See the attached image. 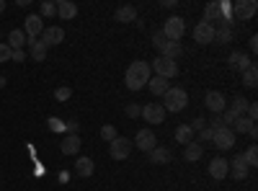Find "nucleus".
<instances>
[{
	"label": "nucleus",
	"mask_w": 258,
	"mask_h": 191,
	"mask_svg": "<svg viewBox=\"0 0 258 191\" xmlns=\"http://www.w3.org/2000/svg\"><path fill=\"white\" fill-rule=\"evenodd\" d=\"M245 109H248V101L238 96V98H235V101L230 103V109H227V111H232L235 116H243V114H245Z\"/></svg>",
	"instance_id": "nucleus-32"
},
{
	"label": "nucleus",
	"mask_w": 258,
	"mask_h": 191,
	"mask_svg": "<svg viewBox=\"0 0 258 191\" xmlns=\"http://www.w3.org/2000/svg\"><path fill=\"white\" fill-rule=\"evenodd\" d=\"M207 126H212V130H220V126H222V119H220V114H214V116H212V121H209Z\"/></svg>",
	"instance_id": "nucleus-46"
},
{
	"label": "nucleus",
	"mask_w": 258,
	"mask_h": 191,
	"mask_svg": "<svg viewBox=\"0 0 258 191\" xmlns=\"http://www.w3.org/2000/svg\"><path fill=\"white\" fill-rule=\"evenodd\" d=\"M41 31H44V18H41V16H36V13L26 16L24 34H26L29 39H39V36H41Z\"/></svg>",
	"instance_id": "nucleus-13"
},
{
	"label": "nucleus",
	"mask_w": 258,
	"mask_h": 191,
	"mask_svg": "<svg viewBox=\"0 0 258 191\" xmlns=\"http://www.w3.org/2000/svg\"><path fill=\"white\" fill-rule=\"evenodd\" d=\"M47 124H49V130H52V132H62V130H64V121H59V119H54V116H52Z\"/></svg>",
	"instance_id": "nucleus-41"
},
{
	"label": "nucleus",
	"mask_w": 258,
	"mask_h": 191,
	"mask_svg": "<svg viewBox=\"0 0 258 191\" xmlns=\"http://www.w3.org/2000/svg\"><path fill=\"white\" fill-rule=\"evenodd\" d=\"M11 52H13V49H11L8 44H3V41H0V62H8V59H11Z\"/></svg>",
	"instance_id": "nucleus-40"
},
{
	"label": "nucleus",
	"mask_w": 258,
	"mask_h": 191,
	"mask_svg": "<svg viewBox=\"0 0 258 191\" xmlns=\"http://www.w3.org/2000/svg\"><path fill=\"white\" fill-rule=\"evenodd\" d=\"M194 39H197V44H212L214 41V26L207 24V21H199V24L194 26Z\"/></svg>",
	"instance_id": "nucleus-14"
},
{
	"label": "nucleus",
	"mask_w": 258,
	"mask_h": 191,
	"mask_svg": "<svg viewBox=\"0 0 258 191\" xmlns=\"http://www.w3.org/2000/svg\"><path fill=\"white\" fill-rule=\"evenodd\" d=\"M258 49V36H250V52Z\"/></svg>",
	"instance_id": "nucleus-47"
},
{
	"label": "nucleus",
	"mask_w": 258,
	"mask_h": 191,
	"mask_svg": "<svg viewBox=\"0 0 258 191\" xmlns=\"http://www.w3.org/2000/svg\"><path fill=\"white\" fill-rule=\"evenodd\" d=\"M227 62H230V68H235V70H248L253 62H250V57L248 54H243V52H232L230 57H227Z\"/></svg>",
	"instance_id": "nucleus-19"
},
{
	"label": "nucleus",
	"mask_w": 258,
	"mask_h": 191,
	"mask_svg": "<svg viewBox=\"0 0 258 191\" xmlns=\"http://www.w3.org/2000/svg\"><path fill=\"white\" fill-rule=\"evenodd\" d=\"M220 119H222V126H232V121L238 119V116H235L232 111H227V109H225V111L220 114Z\"/></svg>",
	"instance_id": "nucleus-38"
},
{
	"label": "nucleus",
	"mask_w": 258,
	"mask_h": 191,
	"mask_svg": "<svg viewBox=\"0 0 258 191\" xmlns=\"http://www.w3.org/2000/svg\"><path fill=\"white\" fill-rule=\"evenodd\" d=\"M248 135H250V137H253V140H255V137H258V126H255V124H253V126H250V132H248Z\"/></svg>",
	"instance_id": "nucleus-48"
},
{
	"label": "nucleus",
	"mask_w": 258,
	"mask_h": 191,
	"mask_svg": "<svg viewBox=\"0 0 258 191\" xmlns=\"http://www.w3.org/2000/svg\"><path fill=\"white\" fill-rule=\"evenodd\" d=\"M240 155H243V160H245V165H248V168L258 165V147H255V145H250L248 150H245V153H240Z\"/></svg>",
	"instance_id": "nucleus-33"
},
{
	"label": "nucleus",
	"mask_w": 258,
	"mask_h": 191,
	"mask_svg": "<svg viewBox=\"0 0 258 191\" xmlns=\"http://www.w3.org/2000/svg\"><path fill=\"white\" fill-rule=\"evenodd\" d=\"M132 140H126V137H116L114 142H109V153L114 160H126L129 153H132Z\"/></svg>",
	"instance_id": "nucleus-8"
},
{
	"label": "nucleus",
	"mask_w": 258,
	"mask_h": 191,
	"mask_svg": "<svg viewBox=\"0 0 258 191\" xmlns=\"http://www.w3.org/2000/svg\"><path fill=\"white\" fill-rule=\"evenodd\" d=\"M142 116H145L147 124H163V119H165V109H163L160 103H147L145 109H142Z\"/></svg>",
	"instance_id": "nucleus-16"
},
{
	"label": "nucleus",
	"mask_w": 258,
	"mask_h": 191,
	"mask_svg": "<svg viewBox=\"0 0 258 191\" xmlns=\"http://www.w3.org/2000/svg\"><path fill=\"white\" fill-rule=\"evenodd\" d=\"M204 21L207 24H214V21H222V26L232 24V16H230V3H207L204 6Z\"/></svg>",
	"instance_id": "nucleus-3"
},
{
	"label": "nucleus",
	"mask_w": 258,
	"mask_h": 191,
	"mask_svg": "<svg viewBox=\"0 0 258 191\" xmlns=\"http://www.w3.org/2000/svg\"><path fill=\"white\" fill-rule=\"evenodd\" d=\"M24 44H26L24 29H13V31L8 34V47H11V49H24Z\"/></svg>",
	"instance_id": "nucleus-26"
},
{
	"label": "nucleus",
	"mask_w": 258,
	"mask_h": 191,
	"mask_svg": "<svg viewBox=\"0 0 258 191\" xmlns=\"http://www.w3.org/2000/svg\"><path fill=\"white\" fill-rule=\"evenodd\" d=\"M150 70H155L158 78L170 80V78H176V75H178V62H176V59H170V57H158L153 65H150Z\"/></svg>",
	"instance_id": "nucleus-5"
},
{
	"label": "nucleus",
	"mask_w": 258,
	"mask_h": 191,
	"mask_svg": "<svg viewBox=\"0 0 258 191\" xmlns=\"http://www.w3.org/2000/svg\"><path fill=\"white\" fill-rule=\"evenodd\" d=\"M243 83L248 88H255L258 86V70H255V65H250L248 70H243Z\"/></svg>",
	"instance_id": "nucleus-30"
},
{
	"label": "nucleus",
	"mask_w": 258,
	"mask_h": 191,
	"mask_svg": "<svg viewBox=\"0 0 258 191\" xmlns=\"http://www.w3.org/2000/svg\"><path fill=\"white\" fill-rule=\"evenodd\" d=\"M212 145L217 147V150H230V147H235V135H232L230 126H220V130H214Z\"/></svg>",
	"instance_id": "nucleus-9"
},
{
	"label": "nucleus",
	"mask_w": 258,
	"mask_h": 191,
	"mask_svg": "<svg viewBox=\"0 0 258 191\" xmlns=\"http://www.w3.org/2000/svg\"><path fill=\"white\" fill-rule=\"evenodd\" d=\"M11 59H13V62H24V59H26V52H24V49H13V52H11Z\"/></svg>",
	"instance_id": "nucleus-43"
},
{
	"label": "nucleus",
	"mask_w": 258,
	"mask_h": 191,
	"mask_svg": "<svg viewBox=\"0 0 258 191\" xmlns=\"http://www.w3.org/2000/svg\"><path fill=\"white\" fill-rule=\"evenodd\" d=\"M212 137H214V130H212V126H204V130H202V140L212 142Z\"/></svg>",
	"instance_id": "nucleus-45"
},
{
	"label": "nucleus",
	"mask_w": 258,
	"mask_h": 191,
	"mask_svg": "<svg viewBox=\"0 0 258 191\" xmlns=\"http://www.w3.org/2000/svg\"><path fill=\"white\" fill-rule=\"evenodd\" d=\"M26 44H29V54L34 62H44L47 59V47L41 44L39 39H26Z\"/></svg>",
	"instance_id": "nucleus-18"
},
{
	"label": "nucleus",
	"mask_w": 258,
	"mask_h": 191,
	"mask_svg": "<svg viewBox=\"0 0 258 191\" xmlns=\"http://www.w3.org/2000/svg\"><path fill=\"white\" fill-rule=\"evenodd\" d=\"M255 11H258L255 0H235V3L230 6V16L240 18V21H248V18H253V16H255Z\"/></svg>",
	"instance_id": "nucleus-7"
},
{
	"label": "nucleus",
	"mask_w": 258,
	"mask_h": 191,
	"mask_svg": "<svg viewBox=\"0 0 258 191\" xmlns=\"http://www.w3.org/2000/svg\"><path fill=\"white\" fill-rule=\"evenodd\" d=\"M150 163H155V165H165L170 163V150H165V147H155V150H150Z\"/></svg>",
	"instance_id": "nucleus-28"
},
{
	"label": "nucleus",
	"mask_w": 258,
	"mask_h": 191,
	"mask_svg": "<svg viewBox=\"0 0 258 191\" xmlns=\"http://www.w3.org/2000/svg\"><path fill=\"white\" fill-rule=\"evenodd\" d=\"M39 11H41V18H52V16H57V3H52V0H44V3L39 6Z\"/></svg>",
	"instance_id": "nucleus-34"
},
{
	"label": "nucleus",
	"mask_w": 258,
	"mask_h": 191,
	"mask_svg": "<svg viewBox=\"0 0 258 191\" xmlns=\"http://www.w3.org/2000/svg\"><path fill=\"white\" fill-rule=\"evenodd\" d=\"M209 176L217 178V181H222V178L227 176V160H225V158H214V160L209 163Z\"/></svg>",
	"instance_id": "nucleus-21"
},
{
	"label": "nucleus",
	"mask_w": 258,
	"mask_h": 191,
	"mask_svg": "<svg viewBox=\"0 0 258 191\" xmlns=\"http://www.w3.org/2000/svg\"><path fill=\"white\" fill-rule=\"evenodd\" d=\"M227 176H232L235 181H243L248 176V165H245L243 155H235L232 160H227Z\"/></svg>",
	"instance_id": "nucleus-15"
},
{
	"label": "nucleus",
	"mask_w": 258,
	"mask_h": 191,
	"mask_svg": "<svg viewBox=\"0 0 258 191\" xmlns=\"http://www.w3.org/2000/svg\"><path fill=\"white\" fill-rule=\"evenodd\" d=\"M204 106H207L212 114H222V111L227 109V101H225V96H222L220 91H209V93L204 96Z\"/></svg>",
	"instance_id": "nucleus-12"
},
{
	"label": "nucleus",
	"mask_w": 258,
	"mask_h": 191,
	"mask_svg": "<svg viewBox=\"0 0 258 191\" xmlns=\"http://www.w3.org/2000/svg\"><path fill=\"white\" fill-rule=\"evenodd\" d=\"M3 86H6V78H3V75H0V88H3Z\"/></svg>",
	"instance_id": "nucleus-50"
},
{
	"label": "nucleus",
	"mask_w": 258,
	"mask_h": 191,
	"mask_svg": "<svg viewBox=\"0 0 258 191\" xmlns=\"http://www.w3.org/2000/svg\"><path fill=\"white\" fill-rule=\"evenodd\" d=\"M147 80H150V65L142 59L132 62V65L126 68V75H124V83H126V88L129 91H140L147 86Z\"/></svg>",
	"instance_id": "nucleus-1"
},
{
	"label": "nucleus",
	"mask_w": 258,
	"mask_h": 191,
	"mask_svg": "<svg viewBox=\"0 0 258 191\" xmlns=\"http://www.w3.org/2000/svg\"><path fill=\"white\" fill-rule=\"evenodd\" d=\"M114 18L119 21V24H132V21H137V8L135 6H121L114 13Z\"/></svg>",
	"instance_id": "nucleus-22"
},
{
	"label": "nucleus",
	"mask_w": 258,
	"mask_h": 191,
	"mask_svg": "<svg viewBox=\"0 0 258 191\" xmlns=\"http://www.w3.org/2000/svg\"><path fill=\"white\" fill-rule=\"evenodd\" d=\"M253 124H255V121H250L248 116H238V119L232 121V126H230V130H232V135H248Z\"/></svg>",
	"instance_id": "nucleus-27"
},
{
	"label": "nucleus",
	"mask_w": 258,
	"mask_h": 191,
	"mask_svg": "<svg viewBox=\"0 0 258 191\" xmlns=\"http://www.w3.org/2000/svg\"><path fill=\"white\" fill-rule=\"evenodd\" d=\"M214 41H220V44H227V41H232V29H230V26L214 29Z\"/></svg>",
	"instance_id": "nucleus-31"
},
{
	"label": "nucleus",
	"mask_w": 258,
	"mask_h": 191,
	"mask_svg": "<svg viewBox=\"0 0 258 191\" xmlns=\"http://www.w3.org/2000/svg\"><path fill=\"white\" fill-rule=\"evenodd\" d=\"M188 126H191V130H194V132H202V130H204V126H207V121H204V119H194V121H191Z\"/></svg>",
	"instance_id": "nucleus-42"
},
{
	"label": "nucleus",
	"mask_w": 258,
	"mask_h": 191,
	"mask_svg": "<svg viewBox=\"0 0 258 191\" xmlns=\"http://www.w3.org/2000/svg\"><path fill=\"white\" fill-rule=\"evenodd\" d=\"M124 111H126V116H129V119H137V116L142 114V109H140V103H129V106H126Z\"/></svg>",
	"instance_id": "nucleus-36"
},
{
	"label": "nucleus",
	"mask_w": 258,
	"mask_h": 191,
	"mask_svg": "<svg viewBox=\"0 0 258 191\" xmlns=\"http://www.w3.org/2000/svg\"><path fill=\"white\" fill-rule=\"evenodd\" d=\"M62 39H64V31H62L59 26H44V31H41V36H39V41H41L47 49L62 44Z\"/></svg>",
	"instance_id": "nucleus-11"
},
{
	"label": "nucleus",
	"mask_w": 258,
	"mask_h": 191,
	"mask_svg": "<svg viewBox=\"0 0 258 191\" xmlns=\"http://www.w3.org/2000/svg\"><path fill=\"white\" fill-rule=\"evenodd\" d=\"M93 171H96V165H93L91 158H78V163H75V173H78L80 178L93 176Z\"/></svg>",
	"instance_id": "nucleus-23"
},
{
	"label": "nucleus",
	"mask_w": 258,
	"mask_h": 191,
	"mask_svg": "<svg viewBox=\"0 0 258 191\" xmlns=\"http://www.w3.org/2000/svg\"><path fill=\"white\" fill-rule=\"evenodd\" d=\"M245 111H248V119L255 121V116H258V106H255V103H248V109H245Z\"/></svg>",
	"instance_id": "nucleus-44"
},
{
	"label": "nucleus",
	"mask_w": 258,
	"mask_h": 191,
	"mask_svg": "<svg viewBox=\"0 0 258 191\" xmlns=\"http://www.w3.org/2000/svg\"><path fill=\"white\" fill-rule=\"evenodd\" d=\"M183 31H186V24H183V18H181V16H170V18H165V24H163V36H165L168 41H181Z\"/></svg>",
	"instance_id": "nucleus-6"
},
{
	"label": "nucleus",
	"mask_w": 258,
	"mask_h": 191,
	"mask_svg": "<svg viewBox=\"0 0 258 191\" xmlns=\"http://www.w3.org/2000/svg\"><path fill=\"white\" fill-rule=\"evenodd\" d=\"M78 130H80L78 119H70V121H64V132H68V135H78Z\"/></svg>",
	"instance_id": "nucleus-39"
},
{
	"label": "nucleus",
	"mask_w": 258,
	"mask_h": 191,
	"mask_svg": "<svg viewBox=\"0 0 258 191\" xmlns=\"http://www.w3.org/2000/svg\"><path fill=\"white\" fill-rule=\"evenodd\" d=\"M132 145H135V147H140V150H142V153H150V150H155V147H158V140H155V132H153V130H140Z\"/></svg>",
	"instance_id": "nucleus-10"
},
{
	"label": "nucleus",
	"mask_w": 258,
	"mask_h": 191,
	"mask_svg": "<svg viewBox=\"0 0 258 191\" xmlns=\"http://www.w3.org/2000/svg\"><path fill=\"white\" fill-rule=\"evenodd\" d=\"M59 150H62V155H78V150H80V137H78V135H68V137L62 140Z\"/></svg>",
	"instance_id": "nucleus-20"
},
{
	"label": "nucleus",
	"mask_w": 258,
	"mask_h": 191,
	"mask_svg": "<svg viewBox=\"0 0 258 191\" xmlns=\"http://www.w3.org/2000/svg\"><path fill=\"white\" fill-rule=\"evenodd\" d=\"M147 88H150V93H153V96H163L170 86H168V80H165V78H158V75H155V78H150V80H147Z\"/></svg>",
	"instance_id": "nucleus-25"
},
{
	"label": "nucleus",
	"mask_w": 258,
	"mask_h": 191,
	"mask_svg": "<svg viewBox=\"0 0 258 191\" xmlns=\"http://www.w3.org/2000/svg\"><path fill=\"white\" fill-rule=\"evenodd\" d=\"M163 109H165V114L168 111H183L186 106H188V93L183 91V88H178V86H170L165 93H163Z\"/></svg>",
	"instance_id": "nucleus-2"
},
{
	"label": "nucleus",
	"mask_w": 258,
	"mask_h": 191,
	"mask_svg": "<svg viewBox=\"0 0 258 191\" xmlns=\"http://www.w3.org/2000/svg\"><path fill=\"white\" fill-rule=\"evenodd\" d=\"M176 142H181V145H188V142H194V130L188 124H181L178 130H176Z\"/></svg>",
	"instance_id": "nucleus-29"
},
{
	"label": "nucleus",
	"mask_w": 258,
	"mask_h": 191,
	"mask_svg": "<svg viewBox=\"0 0 258 191\" xmlns=\"http://www.w3.org/2000/svg\"><path fill=\"white\" fill-rule=\"evenodd\" d=\"M57 16L62 21H70L78 16V6L73 3V0H57Z\"/></svg>",
	"instance_id": "nucleus-17"
},
{
	"label": "nucleus",
	"mask_w": 258,
	"mask_h": 191,
	"mask_svg": "<svg viewBox=\"0 0 258 191\" xmlns=\"http://www.w3.org/2000/svg\"><path fill=\"white\" fill-rule=\"evenodd\" d=\"M101 137L106 140V142H114L119 135H116V126L114 124H106V126H101Z\"/></svg>",
	"instance_id": "nucleus-35"
},
{
	"label": "nucleus",
	"mask_w": 258,
	"mask_h": 191,
	"mask_svg": "<svg viewBox=\"0 0 258 191\" xmlns=\"http://www.w3.org/2000/svg\"><path fill=\"white\" fill-rule=\"evenodd\" d=\"M70 96H73V91H70L68 86H62V88H57V91H54V98H57V101H68Z\"/></svg>",
	"instance_id": "nucleus-37"
},
{
	"label": "nucleus",
	"mask_w": 258,
	"mask_h": 191,
	"mask_svg": "<svg viewBox=\"0 0 258 191\" xmlns=\"http://www.w3.org/2000/svg\"><path fill=\"white\" fill-rule=\"evenodd\" d=\"M153 44H155V49L160 52V57H170V59H176V57H181V54H183L181 41H168V39L163 36V31H155V34H153Z\"/></svg>",
	"instance_id": "nucleus-4"
},
{
	"label": "nucleus",
	"mask_w": 258,
	"mask_h": 191,
	"mask_svg": "<svg viewBox=\"0 0 258 191\" xmlns=\"http://www.w3.org/2000/svg\"><path fill=\"white\" fill-rule=\"evenodd\" d=\"M202 155H204V147H202V142H188V145H186V153H183V158H186L188 163H197V160H202Z\"/></svg>",
	"instance_id": "nucleus-24"
},
{
	"label": "nucleus",
	"mask_w": 258,
	"mask_h": 191,
	"mask_svg": "<svg viewBox=\"0 0 258 191\" xmlns=\"http://www.w3.org/2000/svg\"><path fill=\"white\" fill-rule=\"evenodd\" d=\"M6 11V0H0V13H3Z\"/></svg>",
	"instance_id": "nucleus-49"
}]
</instances>
